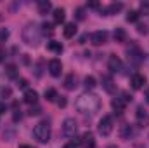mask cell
Here are the masks:
<instances>
[{"label":"cell","instance_id":"33","mask_svg":"<svg viewBox=\"0 0 149 148\" xmlns=\"http://www.w3.org/2000/svg\"><path fill=\"white\" fill-rule=\"evenodd\" d=\"M76 18H78V19H83V18H85L83 9H76Z\"/></svg>","mask_w":149,"mask_h":148},{"label":"cell","instance_id":"10","mask_svg":"<svg viewBox=\"0 0 149 148\" xmlns=\"http://www.w3.org/2000/svg\"><path fill=\"white\" fill-rule=\"evenodd\" d=\"M63 72V63L59 59H50L49 61V73L52 77H59Z\"/></svg>","mask_w":149,"mask_h":148},{"label":"cell","instance_id":"9","mask_svg":"<svg viewBox=\"0 0 149 148\" xmlns=\"http://www.w3.org/2000/svg\"><path fill=\"white\" fill-rule=\"evenodd\" d=\"M106 40H108V33L106 32H94L92 35H90V42L94 44V45H104L106 44Z\"/></svg>","mask_w":149,"mask_h":148},{"label":"cell","instance_id":"19","mask_svg":"<svg viewBox=\"0 0 149 148\" xmlns=\"http://www.w3.org/2000/svg\"><path fill=\"white\" fill-rule=\"evenodd\" d=\"M38 12L40 14H47L50 9H52V4L49 2V0H38Z\"/></svg>","mask_w":149,"mask_h":148},{"label":"cell","instance_id":"30","mask_svg":"<svg viewBox=\"0 0 149 148\" xmlns=\"http://www.w3.org/2000/svg\"><path fill=\"white\" fill-rule=\"evenodd\" d=\"M40 111H42L40 106H31L30 111H28V115H31V117H33V115H40Z\"/></svg>","mask_w":149,"mask_h":148},{"label":"cell","instance_id":"43","mask_svg":"<svg viewBox=\"0 0 149 148\" xmlns=\"http://www.w3.org/2000/svg\"><path fill=\"white\" fill-rule=\"evenodd\" d=\"M108 148H116V147H114V145H111V147H108Z\"/></svg>","mask_w":149,"mask_h":148},{"label":"cell","instance_id":"39","mask_svg":"<svg viewBox=\"0 0 149 148\" xmlns=\"http://www.w3.org/2000/svg\"><path fill=\"white\" fill-rule=\"evenodd\" d=\"M3 59H5V52H3V51H2V49H0V63H2V61H3Z\"/></svg>","mask_w":149,"mask_h":148},{"label":"cell","instance_id":"12","mask_svg":"<svg viewBox=\"0 0 149 148\" xmlns=\"http://www.w3.org/2000/svg\"><path fill=\"white\" fill-rule=\"evenodd\" d=\"M23 99H24V103H28V105H37L38 92H37V91H33V89H26V92H24Z\"/></svg>","mask_w":149,"mask_h":148},{"label":"cell","instance_id":"17","mask_svg":"<svg viewBox=\"0 0 149 148\" xmlns=\"http://www.w3.org/2000/svg\"><path fill=\"white\" fill-rule=\"evenodd\" d=\"M120 136H121L123 140H130V138L134 136V129H132V125H130V124H123L121 129H120Z\"/></svg>","mask_w":149,"mask_h":148},{"label":"cell","instance_id":"34","mask_svg":"<svg viewBox=\"0 0 149 148\" xmlns=\"http://www.w3.org/2000/svg\"><path fill=\"white\" fill-rule=\"evenodd\" d=\"M57 106H63V108H64V106H66V98H59V99H57Z\"/></svg>","mask_w":149,"mask_h":148},{"label":"cell","instance_id":"28","mask_svg":"<svg viewBox=\"0 0 149 148\" xmlns=\"http://www.w3.org/2000/svg\"><path fill=\"white\" fill-rule=\"evenodd\" d=\"M10 94H12L10 87H0V96L2 98H10Z\"/></svg>","mask_w":149,"mask_h":148},{"label":"cell","instance_id":"35","mask_svg":"<svg viewBox=\"0 0 149 148\" xmlns=\"http://www.w3.org/2000/svg\"><path fill=\"white\" fill-rule=\"evenodd\" d=\"M137 28H139V33H144V35L148 33V28H146V26H142V25H139Z\"/></svg>","mask_w":149,"mask_h":148},{"label":"cell","instance_id":"22","mask_svg":"<svg viewBox=\"0 0 149 148\" xmlns=\"http://www.w3.org/2000/svg\"><path fill=\"white\" fill-rule=\"evenodd\" d=\"M113 37H114L116 42H125L127 33H125V30H123V28H116V30H114V33H113Z\"/></svg>","mask_w":149,"mask_h":148},{"label":"cell","instance_id":"18","mask_svg":"<svg viewBox=\"0 0 149 148\" xmlns=\"http://www.w3.org/2000/svg\"><path fill=\"white\" fill-rule=\"evenodd\" d=\"M63 35L66 38H73L76 35V25L74 23H66V26L63 30Z\"/></svg>","mask_w":149,"mask_h":148},{"label":"cell","instance_id":"27","mask_svg":"<svg viewBox=\"0 0 149 148\" xmlns=\"http://www.w3.org/2000/svg\"><path fill=\"white\" fill-rule=\"evenodd\" d=\"M139 16H141V14H139L137 11H130V12L127 14V21L134 23V21H137V19H139Z\"/></svg>","mask_w":149,"mask_h":148},{"label":"cell","instance_id":"3","mask_svg":"<svg viewBox=\"0 0 149 148\" xmlns=\"http://www.w3.org/2000/svg\"><path fill=\"white\" fill-rule=\"evenodd\" d=\"M33 136H35V140L40 141V143H47L50 140V125L47 122L37 124L35 129H33Z\"/></svg>","mask_w":149,"mask_h":148},{"label":"cell","instance_id":"15","mask_svg":"<svg viewBox=\"0 0 149 148\" xmlns=\"http://www.w3.org/2000/svg\"><path fill=\"white\" fill-rule=\"evenodd\" d=\"M123 9V4H120V2H116V4H111L109 7H106V9H102L101 12L104 14V16H111V14H116L118 11H121Z\"/></svg>","mask_w":149,"mask_h":148},{"label":"cell","instance_id":"7","mask_svg":"<svg viewBox=\"0 0 149 148\" xmlns=\"http://www.w3.org/2000/svg\"><path fill=\"white\" fill-rule=\"evenodd\" d=\"M80 145L83 148H94L95 147V138H94V134H92L90 131L83 132L81 138H80Z\"/></svg>","mask_w":149,"mask_h":148},{"label":"cell","instance_id":"25","mask_svg":"<svg viewBox=\"0 0 149 148\" xmlns=\"http://www.w3.org/2000/svg\"><path fill=\"white\" fill-rule=\"evenodd\" d=\"M56 98H57V92H56V89H45V99L47 101H56Z\"/></svg>","mask_w":149,"mask_h":148},{"label":"cell","instance_id":"20","mask_svg":"<svg viewBox=\"0 0 149 148\" xmlns=\"http://www.w3.org/2000/svg\"><path fill=\"white\" fill-rule=\"evenodd\" d=\"M64 87H66L68 91H73L74 87H76V77H74L73 73L68 75V77L64 78Z\"/></svg>","mask_w":149,"mask_h":148},{"label":"cell","instance_id":"23","mask_svg":"<svg viewBox=\"0 0 149 148\" xmlns=\"http://www.w3.org/2000/svg\"><path fill=\"white\" fill-rule=\"evenodd\" d=\"M5 75H7L9 78H16V77H17V66H16V65H7V66H5Z\"/></svg>","mask_w":149,"mask_h":148},{"label":"cell","instance_id":"14","mask_svg":"<svg viewBox=\"0 0 149 148\" xmlns=\"http://www.w3.org/2000/svg\"><path fill=\"white\" fill-rule=\"evenodd\" d=\"M130 84H132V87H134V89H142V85L146 84V78H144V75L135 73L134 77H132Z\"/></svg>","mask_w":149,"mask_h":148},{"label":"cell","instance_id":"40","mask_svg":"<svg viewBox=\"0 0 149 148\" xmlns=\"http://www.w3.org/2000/svg\"><path fill=\"white\" fill-rule=\"evenodd\" d=\"M0 113H5V105L0 101Z\"/></svg>","mask_w":149,"mask_h":148},{"label":"cell","instance_id":"1","mask_svg":"<svg viewBox=\"0 0 149 148\" xmlns=\"http://www.w3.org/2000/svg\"><path fill=\"white\" fill-rule=\"evenodd\" d=\"M74 106H76V110L81 111V113H90L92 115V113H95L101 108V99L95 94H92V92H85V94H81L76 99Z\"/></svg>","mask_w":149,"mask_h":148},{"label":"cell","instance_id":"36","mask_svg":"<svg viewBox=\"0 0 149 148\" xmlns=\"http://www.w3.org/2000/svg\"><path fill=\"white\" fill-rule=\"evenodd\" d=\"M63 148H76V143L74 141H70V143H66Z\"/></svg>","mask_w":149,"mask_h":148},{"label":"cell","instance_id":"4","mask_svg":"<svg viewBox=\"0 0 149 148\" xmlns=\"http://www.w3.org/2000/svg\"><path fill=\"white\" fill-rule=\"evenodd\" d=\"M97 131L101 136H109L113 132V118L109 115H104L101 120H99V125H97Z\"/></svg>","mask_w":149,"mask_h":148},{"label":"cell","instance_id":"29","mask_svg":"<svg viewBox=\"0 0 149 148\" xmlns=\"http://www.w3.org/2000/svg\"><path fill=\"white\" fill-rule=\"evenodd\" d=\"M7 38H9V30L2 28V30H0V40H2V42H5Z\"/></svg>","mask_w":149,"mask_h":148},{"label":"cell","instance_id":"8","mask_svg":"<svg viewBox=\"0 0 149 148\" xmlns=\"http://www.w3.org/2000/svg\"><path fill=\"white\" fill-rule=\"evenodd\" d=\"M127 54H128V59L134 61V63H141V61L144 59V56H142V52H141V49H139L137 45H132V47L127 51Z\"/></svg>","mask_w":149,"mask_h":148},{"label":"cell","instance_id":"5","mask_svg":"<svg viewBox=\"0 0 149 148\" xmlns=\"http://www.w3.org/2000/svg\"><path fill=\"white\" fill-rule=\"evenodd\" d=\"M76 131H78V124L74 118H66L63 122V134L66 138H74L76 136Z\"/></svg>","mask_w":149,"mask_h":148},{"label":"cell","instance_id":"16","mask_svg":"<svg viewBox=\"0 0 149 148\" xmlns=\"http://www.w3.org/2000/svg\"><path fill=\"white\" fill-rule=\"evenodd\" d=\"M125 101L121 99V98H114L111 101V106H113V110H114V113H123L125 111Z\"/></svg>","mask_w":149,"mask_h":148},{"label":"cell","instance_id":"26","mask_svg":"<svg viewBox=\"0 0 149 148\" xmlns=\"http://www.w3.org/2000/svg\"><path fill=\"white\" fill-rule=\"evenodd\" d=\"M83 85H85V89H94L95 87V78L94 77H85Z\"/></svg>","mask_w":149,"mask_h":148},{"label":"cell","instance_id":"11","mask_svg":"<svg viewBox=\"0 0 149 148\" xmlns=\"http://www.w3.org/2000/svg\"><path fill=\"white\" fill-rule=\"evenodd\" d=\"M135 118H137V124H139L141 127H146V125H149V113L144 110V108H137Z\"/></svg>","mask_w":149,"mask_h":148},{"label":"cell","instance_id":"21","mask_svg":"<svg viewBox=\"0 0 149 148\" xmlns=\"http://www.w3.org/2000/svg\"><path fill=\"white\" fill-rule=\"evenodd\" d=\"M64 18H66L64 9H56V11H54V23H63Z\"/></svg>","mask_w":149,"mask_h":148},{"label":"cell","instance_id":"2","mask_svg":"<svg viewBox=\"0 0 149 148\" xmlns=\"http://www.w3.org/2000/svg\"><path fill=\"white\" fill-rule=\"evenodd\" d=\"M40 38H42V32H40V28H38L35 23H28L26 26H24V30H23V40L28 44V45H38V42H40Z\"/></svg>","mask_w":149,"mask_h":148},{"label":"cell","instance_id":"6","mask_svg":"<svg viewBox=\"0 0 149 148\" xmlns=\"http://www.w3.org/2000/svg\"><path fill=\"white\" fill-rule=\"evenodd\" d=\"M108 68L111 70L113 73H120V72H121V68H123V63H121V59H120L118 56L111 54V56H109V59H108Z\"/></svg>","mask_w":149,"mask_h":148},{"label":"cell","instance_id":"38","mask_svg":"<svg viewBox=\"0 0 149 148\" xmlns=\"http://www.w3.org/2000/svg\"><path fill=\"white\" fill-rule=\"evenodd\" d=\"M88 7H92V9H99V4H97V2H90Z\"/></svg>","mask_w":149,"mask_h":148},{"label":"cell","instance_id":"32","mask_svg":"<svg viewBox=\"0 0 149 148\" xmlns=\"http://www.w3.org/2000/svg\"><path fill=\"white\" fill-rule=\"evenodd\" d=\"M42 28H43V32H45V33H52V32H54L50 23H43V26H42Z\"/></svg>","mask_w":149,"mask_h":148},{"label":"cell","instance_id":"31","mask_svg":"<svg viewBox=\"0 0 149 148\" xmlns=\"http://www.w3.org/2000/svg\"><path fill=\"white\" fill-rule=\"evenodd\" d=\"M17 87H19V89H26V87H28V80H26V78H19V80H17Z\"/></svg>","mask_w":149,"mask_h":148},{"label":"cell","instance_id":"13","mask_svg":"<svg viewBox=\"0 0 149 148\" xmlns=\"http://www.w3.org/2000/svg\"><path fill=\"white\" fill-rule=\"evenodd\" d=\"M102 89L106 91V92H109V94H113L114 91H116V84L113 82V78L111 77H102Z\"/></svg>","mask_w":149,"mask_h":148},{"label":"cell","instance_id":"41","mask_svg":"<svg viewBox=\"0 0 149 148\" xmlns=\"http://www.w3.org/2000/svg\"><path fill=\"white\" fill-rule=\"evenodd\" d=\"M19 148H33V147H30V145H21Z\"/></svg>","mask_w":149,"mask_h":148},{"label":"cell","instance_id":"37","mask_svg":"<svg viewBox=\"0 0 149 148\" xmlns=\"http://www.w3.org/2000/svg\"><path fill=\"white\" fill-rule=\"evenodd\" d=\"M21 118V110H16V113H14V120H19Z\"/></svg>","mask_w":149,"mask_h":148},{"label":"cell","instance_id":"42","mask_svg":"<svg viewBox=\"0 0 149 148\" xmlns=\"http://www.w3.org/2000/svg\"><path fill=\"white\" fill-rule=\"evenodd\" d=\"M146 99H148V103H149V91L146 92Z\"/></svg>","mask_w":149,"mask_h":148},{"label":"cell","instance_id":"24","mask_svg":"<svg viewBox=\"0 0 149 148\" xmlns=\"http://www.w3.org/2000/svg\"><path fill=\"white\" fill-rule=\"evenodd\" d=\"M50 51H54V52H57V54H61L63 52V45H61V42H49V45H47Z\"/></svg>","mask_w":149,"mask_h":148}]
</instances>
